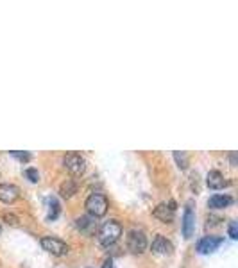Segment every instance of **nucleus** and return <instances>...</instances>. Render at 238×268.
<instances>
[{
	"label": "nucleus",
	"instance_id": "obj_22",
	"mask_svg": "<svg viewBox=\"0 0 238 268\" xmlns=\"http://www.w3.org/2000/svg\"><path fill=\"white\" fill-rule=\"evenodd\" d=\"M0 233H2V226H0Z\"/></svg>",
	"mask_w": 238,
	"mask_h": 268
},
{
	"label": "nucleus",
	"instance_id": "obj_13",
	"mask_svg": "<svg viewBox=\"0 0 238 268\" xmlns=\"http://www.w3.org/2000/svg\"><path fill=\"white\" fill-rule=\"evenodd\" d=\"M59 193H61V197H64V198H70L74 193H77V184H75V181H72V179L64 181L59 188Z\"/></svg>",
	"mask_w": 238,
	"mask_h": 268
},
{
	"label": "nucleus",
	"instance_id": "obj_16",
	"mask_svg": "<svg viewBox=\"0 0 238 268\" xmlns=\"http://www.w3.org/2000/svg\"><path fill=\"white\" fill-rule=\"evenodd\" d=\"M174 159L178 161V166H179V168H186V166H188V158H186L185 152L176 150V152H174Z\"/></svg>",
	"mask_w": 238,
	"mask_h": 268
},
{
	"label": "nucleus",
	"instance_id": "obj_20",
	"mask_svg": "<svg viewBox=\"0 0 238 268\" xmlns=\"http://www.w3.org/2000/svg\"><path fill=\"white\" fill-rule=\"evenodd\" d=\"M102 268H115V263H113V259H106V261H104V265H102Z\"/></svg>",
	"mask_w": 238,
	"mask_h": 268
},
{
	"label": "nucleus",
	"instance_id": "obj_1",
	"mask_svg": "<svg viewBox=\"0 0 238 268\" xmlns=\"http://www.w3.org/2000/svg\"><path fill=\"white\" fill-rule=\"evenodd\" d=\"M122 236V226L118 220H107L102 224L99 231V241L104 247H110V245L117 243L118 238Z\"/></svg>",
	"mask_w": 238,
	"mask_h": 268
},
{
	"label": "nucleus",
	"instance_id": "obj_9",
	"mask_svg": "<svg viewBox=\"0 0 238 268\" xmlns=\"http://www.w3.org/2000/svg\"><path fill=\"white\" fill-rule=\"evenodd\" d=\"M193 231H196V215L188 206L185 209V215H183V234H185V238H192Z\"/></svg>",
	"mask_w": 238,
	"mask_h": 268
},
{
	"label": "nucleus",
	"instance_id": "obj_17",
	"mask_svg": "<svg viewBox=\"0 0 238 268\" xmlns=\"http://www.w3.org/2000/svg\"><path fill=\"white\" fill-rule=\"evenodd\" d=\"M25 177H27L31 183H38V181H39V172L36 168H27V170H25Z\"/></svg>",
	"mask_w": 238,
	"mask_h": 268
},
{
	"label": "nucleus",
	"instance_id": "obj_14",
	"mask_svg": "<svg viewBox=\"0 0 238 268\" xmlns=\"http://www.w3.org/2000/svg\"><path fill=\"white\" fill-rule=\"evenodd\" d=\"M59 213H61V206H59V202H57V198L50 197L49 198V216H47V218L56 220L57 216H59Z\"/></svg>",
	"mask_w": 238,
	"mask_h": 268
},
{
	"label": "nucleus",
	"instance_id": "obj_8",
	"mask_svg": "<svg viewBox=\"0 0 238 268\" xmlns=\"http://www.w3.org/2000/svg\"><path fill=\"white\" fill-rule=\"evenodd\" d=\"M150 249H153V252H156V254H170V252L174 251V245H172L165 236L158 234V236L153 240Z\"/></svg>",
	"mask_w": 238,
	"mask_h": 268
},
{
	"label": "nucleus",
	"instance_id": "obj_12",
	"mask_svg": "<svg viewBox=\"0 0 238 268\" xmlns=\"http://www.w3.org/2000/svg\"><path fill=\"white\" fill-rule=\"evenodd\" d=\"M229 204H233L231 195H213V197H210V200H208V206H210L211 209L228 208Z\"/></svg>",
	"mask_w": 238,
	"mask_h": 268
},
{
	"label": "nucleus",
	"instance_id": "obj_6",
	"mask_svg": "<svg viewBox=\"0 0 238 268\" xmlns=\"http://www.w3.org/2000/svg\"><path fill=\"white\" fill-rule=\"evenodd\" d=\"M222 243H224V238L222 236H204L197 241V252H199V254H211V252L217 251Z\"/></svg>",
	"mask_w": 238,
	"mask_h": 268
},
{
	"label": "nucleus",
	"instance_id": "obj_15",
	"mask_svg": "<svg viewBox=\"0 0 238 268\" xmlns=\"http://www.w3.org/2000/svg\"><path fill=\"white\" fill-rule=\"evenodd\" d=\"M75 226L81 231H90L93 227V220L90 218V216H79V218L75 220Z\"/></svg>",
	"mask_w": 238,
	"mask_h": 268
},
{
	"label": "nucleus",
	"instance_id": "obj_11",
	"mask_svg": "<svg viewBox=\"0 0 238 268\" xmlns=\"http://www.w3.org/2000/svg\"><path fill=\"white\" fill-rule=\"evenodd\" d=\"M174 209L170 208V206H167V204H160V206H156L154 208V211H153V215L156 216V218H160L161 222H172L174 220Z\"/></svg>",
	"mask_w": 238,
	"mask_h": 268
},
{
	"label": "nucleus",
	"instance_id": "obj_10",
	"mask_svg": "<svg viewBox=\"0 0 238 268\" xmlns=\"http://www.w3.org/2000/svg\"><path fill=\"white\" fill-rule=\"evenodd\" d=\"M206 184L211 188V190H221V188L228 186V181L224 179V175H222L219 170H210L206 175Z\"/></svg>",
	"mask_w": 238,
	"mask_h": 268
},
{
	"label": "nucleus",
	"instance_id": "obj_4",
	"mask_svg": "<svg viewBox=\"0 0 238 268\" xmlns=\"http://www.w3.org/2000/svg\"><path fill=\"white\" fill-rule=\"evenodd\" d=\"M41 247H43V251H47L49 254H52V256H64V254H68V245L64 243L63 240H59V238H54V236H43L41 238Z\"/></svg>",
	"mask_w": 238,
	"mask_h": 268
},
{
	"label": "nucleus",
	"instance_id": "obj_3",
	"mask_svg": "<svg viewBox=\"0 0 238 268\" xmlns=\"http://www.w3.org/2000/svg\"><path fill=\"white\" fill-rule=\"evenodd\" d=\"M63 165L72 175H81L86 170V159L79 152H70L63 158Z\"/></svg>",
	"mask_w": 238,
	"mask_h": 268
},
{
	"label": "nucleus",
	"instance_id": "obj_7",
	"mask_svg": "<svg viewBox=\"0 0 238 268\" xmlns=\"http://www.w3.org/2000/svg\"><path fill=\"white\" fill-rule=\"evenodd\" d=\"M20 197V188L14 184H0V200L11 204Z\"/></svg>",
	"mask_w": 238,
	"mask_h": 268
},
{
	"label": "nucleus",
	"instance_id": "obj_21",
	"mask_svg": "<svg viewBox=\"0 0 238 268\" xmlns=\"http://www.w3.org/2000/svg\"><path fill=\"white\" fill-rule=\"evenodd\" d=\"M229 159H231V165L235 166V165H236V154H235V152H231V155H229Z\"/></svg>",
	"mask_w": 238,
	"mask_h": 268
},
{
	"label": "nucleus",
	"instance_id": "obj_2",
	"mask_svg": "<svg viewBox=\"0 0 238 268\" xmlns=\"http://www.w3.org/2000/svg\"><path fill=\"white\" fill-rule=\"evenodd\" d=\"M84 206H86V211H88L92 216H104L107 208H110L107 198L104 197L102 193H92L88 198H86Z\"/></svg>",
	"mask_w": 238,
	"mask_h": 268
},
{
	"label": "nucleus",
	"instance_id": "obj_5",
	"mask_svg": "<svg viewBox=\"0 0 238 268\" xmlns=\"http://www.w3.org/2000/svg\"><path fill=\"white\" fill-rule=\"evenodd\" d=\"M127 247L131 252L135 254H142L147 247V238L143 234V231H138V229H133L131 233L127 234Z\"/></svg>",
	"mask_w": 238,
	"mask_h": 268
},
{
	"label": "nucleus",
	"instance_id": "obj_19",
	"mask_svg": "<svg viewBox=\"0 0 238 268\" xmlns=\"http://www.w3.org/2000/svg\"><path fill=\"white\" fill-rule=\"evenodd\" d=\"M229 236H231L233 238V240H236V238H238V226H236V222H231V224H229Z\"/></svg>",
	"mask_w": 238,
	"mask_h": 268
},
{
	"label": "nucleus",
	"instance_id": "obj_18",
	"mask_svg": "<svg viewBox=\"0 0 238 268\" xmlns=\"http://www.w3.org/2000/svg\"><path fill=\"white\" fill-rule=\"evenodd\" d=\"M11 155H13V158H16V159H20V161H31V154H29V152H20V150H13L11 152Z\"/></svg>",
	"mask_w": 238,
	"mask_h": 268
}]
</instances>
